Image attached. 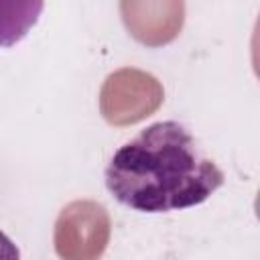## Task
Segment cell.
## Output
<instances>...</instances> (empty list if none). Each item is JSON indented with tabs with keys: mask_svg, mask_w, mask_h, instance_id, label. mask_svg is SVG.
<instances>
[{
	"mask_svg": "<svg viewBox=\"0 0 260 260\" xmlns=\"http://www.w3.org/2000/svg\"><path fill=\"white\" fill-rule=\"evenodd\" d=\"M43 2H0V49L22 41L39 22Z\"/></svg>",
	"mask_w": 260,
	"mask_h": 260,
	"instance_id": "7a4b0ae2",
	"label": "cell"
},
{
	"mask_svg": "<svg viewBox=\"0 0 260 260\" xmlns=\"http://www.w3.org/2000/svg\"><path fill=\"white\" fill-rule=\"evenodd\" d=\"M225 181L189 128L162 120L124 142L106 167L110 195L140 213H167L207 201Z\"/></svg>",
	"mask_w": 260,
	"mask_h": 260,
	"instance_id": "6da1fadb",
	"label": "cell"
},
{
	"mask_svg": "<svg viewBox=\"0 0 260 260\" xmlns=\"http://www.w3.org/2000/svg\"><path fill=\"white\" fill-rule=\"evenodd\" d=\"M0 260H20L18 246L0 230Z\"/></svg>",
	"mask_w": 260,
	"mask_h": 260,
	"instance_id": "3957f363",
	"label": "cell"
}]
</instances>
